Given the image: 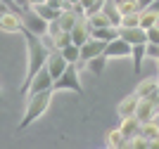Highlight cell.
<instances>
[{"instance_id":"obj_16","label":"cell","mask_w":159,"mask_h":149,"mask_svg":"<svg viewBox=\"0 0 159 149\" xmlns=\"http://www.w3.org/2000/svg\"><path fill=\"white\" fill-rule=\"evenodd\" d=\"M93 38H100V40H105V43H109V40L114 38H119V26H100V28H93Z\"/></svg>"},{"instance_id":"obj_3","label":"cell","mask_w":159,"mask_h":149,"mask_svg":"<svg viewBox=\"0 0 159 149\" xmlns=\"http://www.w3.org/2000/svg\"><path fill=\"white\" fill-rule=\"evenodd\" d=\"M55 90H74L83 95V85H81V78H79V64L66 66V71L55 81Z\"/></svg>"},{"instance_id":"obj_21","label":"cell","mask_w":159,"mask_h":149,"mask_svg":"<svg viewBox=\"0 0 159 149\" xmlns=\"http://www.w3.org/2000/svg\"><path fill=\"white\" fill-rule=\"evenodd\" d=\"M62 55L66 57V62H69V64H81V45H76V43L62 47Z\"/></svg>"},{"instance_id":"obj_18","label":"cell","mask_w":159,"mask_h":149,"mask_svg":"<svg viewBox=\"0 0 159 149\" xmlns=\"http://www.w3.org/2000/svg\"><path fill=\"white\" fill-rule=\"evenodd\" d=\"M102 10H105V14L109 17V21H112L114 26H121V19H124V14H121V10H119V2H112V0H107Z\"/></svg>"},{"instance_id":"obj_6","label":"cell","mask_w":159,"mask_h":149,"mask_svg":"<svg viewBox=\"0 0 159 149\" xmlns=\"http://www.w3.org/2000/svg\"><path fill=\"white\" fill-rule=\"evenodd\" d=\"M43 90H55V78H52V73H50L48 66H43V69L31 78V83H29V88H26L29 95H36V92H43Z\"/></svg>"},{"instance_id":"obj_20","label":"cell","mask_w":159,"mask_h":149,"mask_svg":"<svg viewBox=\"0 0 159 149\" xmlns=\"http://www.w3.org/2000/svg\"><path fill=\"white\" fill-rule=\"evenodd\" d=\"M36 10H38V14L43 17V19H48V21H55V19H60V14L64 12V10H57V7H52V5H33Z\"/></svg>"},{"instance_id":"obj_2","label":"cell","mask_w":159,"mask_h":149,"mask_svg":"<svg viewBox=\"0 0 159 149\" xmlns=\"http://www.w3.org/2000/svg\"><path fill=\"white\" fill-rule=\"evenodd\" d=\"M52 92L55 90H43V92H36V95H29V104H26V111H24V116L19 121V130L29 128L33 121H38L45 114L50 102H52Z\"/></svg>"},{"instance_id":"obj_29","label":"cell","mask_w":159,"mask_h":149,"mask_svg":"<svg viewBox=\"0 0 159 149\" xmlns=\"http://www.w3.org/2000/svg\"><path fill=\"white\" fill-rule=\"evenodd\" d=\"M147 40H150L152 45H159V24L152 26V28H147Z\"/></svg>"},{"instance_id":"obj_25","label":"cell","mask_w":159,"mask_h":149,"mask_svg":"<svg viewBox=\"0 0 159 149\" xmlns=\"http://www.w3.org/2000/svg\"><path fill=\"white\" fill-rule=\"evenodd\" d=\"M52 38H55V45L60 47V50L74 43V36H71V31H60V33H55Z\"/></svg>"},{"instance_id":"obj_30","label":"cell","mask_w":159,"mask_h":149,"mask_svg":"<svg viewBox=\"0 0 159 149\" xmlns=\"http://www.w3.org/2000/svg\"><path fill=\"white\" fill-rule=\"evenodd\" d=\"M14 5L19 10H26V7H31V0H14Z\"/></svg>"},{"instance_id":"obj_32","label":"cell","mask_w":159,"mask_h":149,"mask_svg":"<svg viewBox=\"0 0 159 149\" xmlns=\"http://www.w3.org/2000/svg\"><path fill=\"white\" fill-rule=\"evenodd\" d=\"M79 2H81V0H66V5H69V7H76Z\"/></svg>"},{"instance_id":"obj_34","label":"cell","mask_w":159,"mask_h":149,"mask_svg":"<svg viewBox=\"0 0 159 149\" xmlns=\"http://www.w3.org/2000/svg\"><path fill=\"white\" fill-rule=\"evenodd\" d=\"M150 7H152V10H157V12H159V0H154V2H152V5H150Z\"/></svg>"},{"instance_id":"obj_17","label":"cell","mask_w":159,"mask_h":149,"mask_svg":"<svg viewBox=\"0 0 159 149\" xmlns=\"http://www.w3.org/2000/svg\"><path fill=\"white\" fill-rule=\"evenodd\" d=\"M147 45L150 43H138V45H133V71L140 73V69H143V59L147 57Z\"/></svg>"},{"instance_id":"obj_5","label":"cell","mask_w":159,"mask_h":149,"mask_svg":"<svg viewBox=\"0 0 159 149\" xmlns=\"http://www.w3.org/2000/svg\"><path fill=\"white\" fill-rule=\"evenodd\" d=\"M0 31L2 33H21L24 31V19H21V12H12L10 7H0Z\"/></svg>"},{"instance_id":"obj_1","label":"cell","mask_w":159,"mask_h":149,"mask_svg":"<svg viewBox=\"0 0 159 149\" xmlns=\"http://www.w3.org/2000/svg\"><path fill=\"white\" fill-rule=\"evenodd\" d=\"M21 36L26 38V78H24V83H21V92H26L29 83H31V78L48 64V57H50V47L43 43L40 36H36L33 31H29L26 24H24V31Z\"/></svg>"},{"instance_id":"obj_14","label":"cell","mask_w":159,"mask_h":149,"mask_svg":"<svg viewBox=\"0 0 159 149\" xmlns=\"http://www.w3.org/2000/svg\"><path fill=\"white\" fill-rule=\"evenodd\" d=\"M121 133L126 135V140H131V137H135L140 133V128H143V121H140L138 116H126V118H121Z\"/></svg>"},{"instance_id":"obj_33","label":"cell","mask_w":159,"mask_h":149,"mask_svg":"<svg viewBox=\"0 0 159 149\" xmlns=\"http://www.w3.org/2000/svg\"><path fill=\"white\" fill-rule=\"evenodd\" d=\"M48 0H31V5H45Z\"/></svg>"},{"instance_id":"obj_26","label":"cell","mask_w":159,"mask_h":149,"mask_svg":"<svg viewBox=\"0 0 159 149\" xmlns=\"http://www.w3.org/2000/svg\"><path fill=\"white\" fill-rule=\"evenodd\" d=\"M128 147H131V149H147V147H150V140H147L143 133H138L135 137L128 140Z\"/></svg>"},{"instance_id":"obj_9","label":"cell","mask_w":159,"mask_h":149,"mask_svg":"<svg viewBox=\"0 0 159 149\" xmlns=\"http://www.w3.org/2000/svg\"><path fill=\"white\" fill-rule=\"evenodd\" d=\"M159 114V104L154 97H140V104H138V111L135 116L145 123V121H154V116Z\"/></svg>"},{"instance_id":"obj_36","label":"cell","mask_w":159,"mask_h":149,"mask_svg":"<svg viewBox=\"0 0 159 149\" xmlns=\"http://www.w3.org/2000/svg\"><path fill=\"white\" fill-rule=\"evenodd\" d=\"M157 69H159V57H157Z\"/></svg>"},{"instance_id":"obj_8","label":"cell","mask_w":159,"mask_h":149,"mask_svg":"<svg viewBox=\"0 0 159 149\" xmlns=\"http://www.w3.org/2000/svg\"><path fill=\"white\" fill-rule=\"evenodd\" d=\"M105 55H107L109 59H112V57H131V55H133V45L119 36V38H114V40H109V43H107Z\"/></svg>"},{"instance_id":"obj_4","label":"cell","mask_w":159,"mask_h":149,"mask_svg":"<svg viewBox=\"0 0 159 149\" xmlns=\"http://www.w3.org/2000/svg\"><path fill=\"white\" fill-rule=\"evenodd\" d=\"M21 19H24V24H26V28H29V31H33L36 36H45V33L50 31V21L43 19L33 5L26 7V10H21Z\"/></svg>"},{"instance_id":"obj_13","label":"cell","mask_w":159,"mask_h":149,"mask_svg":"<svg viewBox=\"0 0 159 149\" xmlns=\"http://www.w3.org/2000/svg\"><path fill=\"white\" fill-rule=\"evenodd\" d=\"M105 147H109V149L128 147V140H126V135L121 133V128H112V130H107V133H105Z\"/></svg>"},{"instance_id":"obj_15","label":"cell","mask_w":159,"mask_h":149,"mask_svg":"<svg viewBox=\"0 0 159 149\" xmlns=\"http://www.w3.org/2000/svg\"><path fill=\"white\" fill-rule=\"evenodd\" d=\"M157 88H159V78H143L138 83V88H135V92L140 97H154Z\"/></svg>"},{"instance_id":"obj_31","label":"cell","mask_w":159,"mask_h":149,"mask_svg":"<svg viewBox=\"0 0 159 149\" xmlns=\"http://www.w3.org/2000/svg\"><path fill=\"white\" fill-rule=\"evenodd\" d=\"M154 0H138V5H140V10H147V7L152 5Z\"/></svg>"},{"instance_id":"obj_28","label":"cell","mask_w":159,"mask_h":149,"mask_svg":"<svg viewBox=\"0 0 159 149\" xmlns=\"http://www.w3.org/2000/svg\"><path fill=\"white\" fill-rule=\"evenodd\" d=\"M121 26H140V12L124 14V19H121Z\"/></svg>"},{"instance_id":"obj_11","label":"cell","mask_w":159,"mask_h":149,"mask_svg":"<svg viewBox=\"0 0 159 149\" xmlns=\"http://www.w3.org/2000/svg\"><path fill=\"white\" fill-rule=\"evenodd\" d=\"M48 69H50V73H52V78L57 81V78L62 76V73L66 71V66H69V62H66V57L62 55V50H50V57H48Z\"/></svg>"},{"instance_id":"obj_35","label":"cell","mask_w":159,"mask_h":149,"mask_svg":"<svg viewBox=\"0 0 159 149\" xmlns=\"http://www.w3.org/2000/svg\"><path fill=\"white\" fill-rule=\"evenodd\" d=\"M154 99H157V104H159V88H157V95H154Z\"/></svg>"},{"instance_id":"obj_7","label":"cell","mask_w":159,"mask_h":149,"mask_svg":"<svg viewBox=\"0 0 159 149\" xmlns=\"http://www.w3.org/2000/svg\"><path fill=\"white\" fill-rule=\"evenodd\" d=\"M105 47H107L105 40L93 38V36H90V38H88L86 43L81 45V64L88 66V62H90L93 57H98V55H102V52H105Z\"/></svg>"},{"instance_id":"obj_10","label":"cell","mask_w":159,"mask_h":149,"mask_svg":"<svg viewBox=\"0 0 159 149\" xmlns=\"http://www.w3.org/2000/svg\"><path fill=\"white\" fill-rule=\"evenodd\" d=\"M119 36L124 40H128L131 45L150 43V40H147V28H143V26H119Z\"/></svg>"},{"instance_id":"obj_19","label":"cell","mask_w":159,"mask_h":149,"mask_svg":"<svg viewBox=\"0 0 159 149\" xmlns=\"http://www.w3.org/2000/svg\"><path fill=\"white\" fill-rule=\"evenodd\" d=\"M159 24V12L147 7V10H140V26L143 28H152V26Z\"/></svg>"},{"instance_id":"obj_22","label":"cell","mask_w":159,"mask_h":149,"mask_svg":"<svg viewBox=\"0 0 159 149\" xmlns=\"http://www.w3.org/2000/svg\"><path fill=\"white\" fill-rule=\"evenodd\" d=\"M107 59H109V57H107L105 52H102V55H98V57H93L90 62H88V69H90V73H95V76H102Z\"/></svg>"},{"instance_id":"obj_23","label":"cell","mask_w":159,"mask_h":149,"mask_svg":"<svg viewBox=\"0 0 159 149\" xmlns=\"http://www.w3.org/2000/svg\"><path fill=\"white\" fill-rule=\"evenodd\" d=\"M88 21H90V26H93V28H100V26H109V24H112V21H109V17L105 14V10L88 14Z\"/></svg>"},{"instance_id":"obj_27","label":"cell","mask_w":159,"mask_h":149,"mask_svg":"<svg viewBox=\"0 0 159 149\" xmlns=\"http://www.w3.org/2000/svg\"><path fill=\"white\" fill-rule=\"evenodd\" d=\"M119 10L121 14H131V12H140L138 0H119Z\"/></svg>"},{"instance_id":"obj_12","label":"cell","mask_w":159,"mask_h":149,"mask_svg":"<svg viewBox=\"0 0 159 149\" xmlns=\"http://www.w3.org/2000/svg\"><path fill=\"white\" fill-rule=\"evenodd\" d=\"M138 104H140V95H138V92H131V95H126V97L119 102V107H116V114H119V118L135 116Z\"/></svg>"},{"instance_id":"obj_24","label":"cell","mask_w":159,"mask_h":149,"mask_svg":"<svg viewBox=\"0 0 159 149\" xmlns=\"http://www.w3.org/2000/svg\"><path fill=\"white\" fill-rule=\"evenodd\" d=\"M140 133L152 142V140H157L159 137V125H157V121H145L143 123V128H140Z\"/></svg>"}]
</instances>
